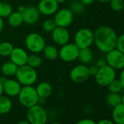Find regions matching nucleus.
Returning a JSON list of instances; mask_svg holds the SVG:
<instances>
[{
  "mask_svg": "<svg viewBox=\"0 0 124 124\" xmlns=\"http://www.w3.org/2000/svg\"><path fill=\"white\" fill-rule=\"evenodd\" d=\"M94 41L96 47L99 51L107 53L116 47L117 34L115 31L109 26H101L94 31Z\"/></svg>",
  "mask_w": 124,
  "mask_h": 124,
  "instance_id": "f257e3e1",
  "label": "nucleus"
},
{
  "mask_svg": "<svg viewBox=\"0 0 124 124\" xmlns=\"http://www.w3.org/2000/svg\"><path fill=\"white\" fill-rule=\"evenodd\" d=\"M16 78L22 86L33 85L38 79V74L36 69L26 64L18 67Z\"/></svg>",
  "mask_w": 124,
  "mask_h": 124,
  "instance_id": "f03ea898",
  "label": "nucleus"
},
{
  "mask_svg": "<svg viewBox=\"0 0 124 124\" xmlns=\"http://www.w3.org/2000/svg\"><path fill=\"white\" fill-rule=\"evenodd\" d=\"M18 97L21 104L27 109L38 104L39 101V96L33 85L22 86Z\"/></svg>",
  "mask_w": 124,
  "mask_h": 124,
  "instance_id": "7ed1b4c3",
  "label": "nucleus"
},
{
  "mask_svg": "<svg viewBox=\"0 0 124 124\" xmlns=\"http://www.w3.org/2000/svg\"><path fill=\"white\" fill-rule=\"evenodd\" d=\"M47 119V112L42 104H37L28 108L26 120L30 124H46Z\"/></svg>",
  "mask_w": 124,
  "mask_h": 124,
  "instance_id": "20e7f679",
  "label": "nucleus"
},
{
  "mask_svg": "<svg viewBox=\"0 0 124 124\" xmlns=\"http://www.w3.org/2000/svg\"><path fill=\"white\" fill-rule=\"evenodd\" d=\"M25 46L26 49L31 53H42L43 48L46 45L44 37L36 32H31L26 35L25 38Z\"/></svg>",
  "mask_w": 124,
  "mask_h": 124,
  "instance_id": "39448f33",
  "label": "nucleus"
},
{
  "mask_svg": "<svg viewBox=\"0 0 124 124\" xmlns=\"http://www.w3.org/2000/svg\"><path fill=\"white\" fill-rule=\"evenodd\" d=\"M93 31L88 28H81L78 29L74 36V43L80 48L91 47L93 44Z\"/></svg>",
  "mask_w": 124,
  "mask_h": 124,
  "instance_id": "423d86ee",
  "label": "nucleus"
},
{
  "mask_svg": "<svg viewBox=\"0 0 124 124\" xmlns=\"http://www.w3.org/2000/svg\"><path fill=\"white\" fill-rule=\"evenodd\" d=\"M80 48L74 42H68L61 46L58 50V57L60 59L66 62L71 63L78 59Z\"/></svg>",
  "mask_w": 124,
  "mask_h": 124,
  "instance_id": "0eeeda50",
  "label": "nucleus"
},
{
  "mask_svg": "<svg viewBox=\"0 0 124 124\" xmlns=\"http://www.w3.org/2000/svg\"><path fill=\"white\" fill-rule=\"evenodd\" d=\"M94 78L96 83L99 85L106 87L116 78V71L109 65L106 64L99 68V70Z\"/></svg>",
  "mask_w": 124,
  "mask_h": 124,
  "instance_id": "6e6552de",
  "label": "nucleus"
},
{
  "mask_svg": "<svg viewBox=\"0 0 124 124\" xmlns=\"http://www.w3.org/2000/svg\"><path fill=\"white\" fill-rule=\"evenodd\" d=\"M105 60L107 64L115 71L121 70L124 68V53L116 47L106 53Z\"/></svg>",
  "mask_w": 124,
  "mask_h": 124,
  "instance_id": "1a4fd4ad",
  "label": "nucleus"
},
{
  "mask_svg": "<svg viewBox=\"0 0 124 124\" xmlns=\"http://www.w3.org/2000/svg\"><path fill=\"white\" fill-rule=\"evenodd\" d=\"M91 77L88 66L85 64H78L75 66L70 72V78L71 80L75 83H83L87 81Z\"/></svg>",
  "mask_w": 124,
  "mask_h": 124,
  "instance_id": "9d476101",
  "label": "nucleus"
},
{
  "mask_svg": "<svg viewBox=\"0 0 124 124\" xmlns=\"http://www.w3.org/2000/svg\"><path fill=\"white\" fill-rule=\"evenodd\" d=\"M75 14L72 10L68 8L58 9L57 12L54 14V21L57 26L67 28L70 26L74 20Z\"/></svg>",
  "mask_w": 124,
  "mask_h": 124,
  "instance_id": "9b49d317",
  "label": "nucleus"
},
{
  "mask_svg": "<svg viewBox=\"0 0 124 124\" xmlns=\"http://www.w3.org/2000/svg\"><path fill=\"white\" fill-rule=\"evenodd\" d=\"M51 38L55 45L62 46L70 42V33L67 28L56 26L51 32Z\"/></svg>",
  "mask_w": 124,
  "mask_h": 124,
  "instance_id": "f8f14e48",
  "label": "nucleus"
},
{
  "mask_svg": "<svg viewBox=\"0 0 124 124\" xmlns=\"http://www.w3.org/2000/svg\"><path fill=\"white\" fill-rule=\"evenodd\" d=\"M58 5L55 0H40L37 5V9L41 15L51 16L57 12Z\"/></svg>",
  "mask_w": 124,
  "mask_h": 124,
  "instance_id": "ddd939ff",
  "label": "nucleus"
},
{
  "mask_svg": "<svg viewBox=\"0 0 124 124\" xmlns=\"http://www.w3.org/2000/svg\"><path fill=\"white\" fill-rule=\"evenodd\" d=\"M9 57L10 61L19 67L27 64L29 54L24 48L21 47H14Z\"/></svg>",
  "mask_w": 124,
  "mask_h": 124,
  "instance_id": "4468645a",
  "label": "nucleus"
},
{
  "mask_svg": "<svg viewBox=\"0 0 124 124\" xmlns=\"http://www.w3.org/2000/svg\"><path fill=\"white\" fill-rule=\"evenodd\" d=\"M40 15L41 14L39 13L37 7L33 5L27 6L22 13L23 23L28 25H34L39 20Z\"/></svg>",
  "mask_w": 124,
  "mask_h": 124,
  "instance_id": "2eb2a0df",
  "label": "nucleus"
},
{
  "mask_svg": "<svg viewBox=\"0 0 124 124\" xmlns=\"http://www.w3.org/2000/svg\"><path fill=\"white\" fill-rule=\"evenodd\" d=\"M22 85L16 79H7V80L3 83V90L6 96L9 97L18 96Z\"/></svg>",
  "mask_w": 124,
  "mask_h": 124,
  "instance_id": "dca6fc26",
  "label": "nucleus"
},
{
  "mask_svg": "<svg viewBox=\"0 0 124 124\" xmlns=\"http://www.w3.org/2000/svg\"><path fill=\"white\" fill-rule=\"evenodd\" d=\"M112 120L115 124H124V104H119L112 107Z\"/></svg>",
  "mask_w": 124,
  "mask_h": 124,
  "instance_id": "f3484780",
  "label": "nucleus"
},
{
  "mask_svg": "<svg viewBox=\"0 0 124 124\" xmlns=\"http://www.w3.org/2000/svg\"><path fill=\"white\" fill-rule=\"evenodd\" d=\"M78 59L83 64H88L93 59V52L91 47L81 48L79 50Z\"/></svg>",
  "mask_w": 124,
  "mask_h": 124,
  "instance_id": "a211bd4d",
  "label": "nucleus"
},
{
  "mask_svg": "<svg viewBox=\"0 0 124 124\" xmlns=\"http://www.w3.org/2000/svg\"><path fill=\"white\" fill-rule=\"evenodd\" d=\"M37 93L40 98L47 99L49 97L53 92V87L50 83L47 82H41L35 88Z\"/></svg>",
  "mask_w": 124,
  "mask_h": 124,
  "instance_id": "6ab92c4d",
  "label": "nucleus"
},
{
  "mask_svg": "<svg viewBox=\"0 0 124 124\" xmlns=\"http://www.w3.org/2000/svg\"><path fill=\"white\" fill-rule=\"evenodd\" d=\"M18 69V67L17 65H16L11 61H9L2 64L1 67V72L2 75L7 78L13 77V76H16Z\"/></svg>",
  "mask_w": 124,
  "mask_h": 124,
  "instance_id": "aec40b11",
  "label": "nucleus"
},
{
  "mask_svg": "<svg viewBox=\"0 0 124 124\" xmlns=\"http://www.w3.org/2000/svg\"><path fill=\"white\" fill-rule=\"evenodd\" d=\"M42 53L44 58L47 61H55L58 58V49L53 45H46Z\"/></svg>",
  "mask_w": 124,
  "mask_h": 124,
  "instance_id": "412c9836",
  "label": "nucleus"
},
{
  "mask_svg": "<svg viewBox=\"0 0 124 124\" xmlns=\"http://www.w3.org/2000/svg\"><path fill=\"white\" fill-rule=\"evenodd\" d=\"M8 23L10 26L13 28H17L23 23V18L22 13L18 11H13L8 17Z\"/></svg>",
  "mask_w": 124,
  "mask_h": 124,
  "instance_id": "4be33fe9",
  "label": "nucleus"
},
{
  "mask_svg": "<svg viewBox=\"0 0 124 124\" xmlns=\"http://www.w3.org/2000/svg\"><path fill=\"white\" fill-rule=\"evenodd\" d=\"M13 108V102L9 96H0V115H5Z\"/></svg>",
  "mask_w": 124,
  "mask_h": 124,
  "instance_id": "5701e85b",
  "label": "nucleus"
},
{
  "mask_svg": "<svg viewBox=\"0 0 124 124\" xmlns=\"http://www.w3.org/2000/svg\"><path fill=\"white\" fill-rule=\"evenodd\" d=\"M26 64L34 69L39 68L42 64V58L37 53H31L29 55Z\"/></svg>",
  "mask_w": 124,
  "mask_h": 124,
  "instance_id": "b1692460",
  "label": "nucleus"
},
{
  "mask_svg": "<svg viewBox=\"0 0 124 124\" xmlns=\"http://www.w3.org/2000/svg\"><path fill=\"white\" fill-rule=\"evenodd\" d=\"M14 48L13 45L8 41L0 42V55L2 57H9Z\"/></svg>",
  "mask_w": 124,
  "mask_h": 124,
  "instance_id": "393cba45",
  "label": "nucleus"
},
{
  "mask_svg": "<svg viewBox=\"0 0 124 124\" xmlns=\"http://www.w3.org/2000/svg\"><path fill=\"white\" fill-rule=\"evenodd\" d=\"M106 102L109 106L114 107L121 103V96L117 93L109 92V93H108L106 96Z\"/></svg>",
  "mask_w": 124,
  "mask_h": 124,
  "instance_id": "a878e982",
  "label": "nucleus"
},
{
  "mask_svg": "<svg viewBox=\"0 0 124 124\" xmlns=\"http://www.w3.org/2000/svg\"><path fill=\"white\" fill-rule=\"evenodd\" d=\"M13 12V7L10 4L0 1V17L7 18Z\"/></svg>",
  "mask_w": 124,
  "mask_h": 124,
  "instance_id": "bb28decb",
  "label": "nucleus"
},
{
  "mask_svg": "<svg viewBox=\"0 0 124 124\" xmlns=\"http://www.w3.org/2000/svg\"><path fill=\"white\" fill-rule=\"evenodd\" d=\"M69 8L72 10L74 14H81L84 12L85 6L80 1V0H74L70 2Z\"/></svg>",
  "mask_w": 124,
  "mask_h": 124,
  "instance_id": "cd10ccee",
  "label": "nucleus"
},
{
  "mask_svg": "<svg viewBox=\"0 0 124 124\" xmlns=\"http://www.w3.org/2000/svg\"><path fill=\"white\" fill-rule=\"evenodd\" d=\"M56 26V23L53 18L45 19L42 23V29L47 33H51Z\"/></svg>",
  "mask_w": 124,
  "mask_h": 124,
  "instance_id": "c85d7f7f",
  "label": "nucleus"
},
{
  "mask_svg": "<svg viewBox=\"0 0 124 124\" xmlns=\"http://www.w3.org/2000/svg\"><path fill=\"white\" fill-rule=\"evenodd\" d=\"M108 89L111 93H119L123 90V86L119 79H114L108 85Z\"/></svg>",
  "mask_w": 124,
  "mask_h": 124,
  "instance_id": "c756f323",
  "label": "nucleus"
},
{
  "mask_svg": "<svg viewBox=\"0 0 124 124\" xmlns=\"http://www.w3.org/2000/svg\"><path fill=\"white\" fill-rule=\"evenodd\" d=\"M109 5L114 12H120L124 8V0H111Z\"/></svg>",
  "mask_w": 124,
  "mask_h": 124,
  "instance_id": "7c9ffc66",
  "label": "nucleus"
},
{
  "mask_svg": "<svg viewBox=\"0 0 124 124\" xmlns=\"http://www.w3.org/2000/svg\"><path fill=\"white\" fill-rule=\"evenodd\" d=\"M116 48L119 50L120 52L124 53V34L117 37Z\"/></svg>",
  "mask_w": 124,
  "mask_h": 124,
  "instance_id": "2f4dec72",
  "label": "nucleus"
},
{
  "mask_svg": "<svg viewBox=\"0 0 124 124\" xmlns=\"http://www.w3.org/2000/svg\"><path fill=\"white\" fill-rule=\"evenodd\" d=\"M75 124H96V123L91 118H83L78 120Z\"/></svg>",
  "mask_w": 124,
  "mask_h": 124,
  "instance_id": "473e14b6",
  "label": "nucleus"
},
{
  "mask_svg": "<svg viewBox=\"0 0 124 124\" xmlns=\"http://www.w3.org/2000/svg\"><path fill=\"white\" fill-rule=\"evenodd\" d=\"M88 70H89V73H90V75L91 76H95L96 74L97 73L98 70H99V67L94 64V65H91L90 67H88Z\"/></svg>",
  "mask_w": 124,
  "mask_h": 124,
  "instance_id": "72a5a7b5",
  "label": "nucleus"
},
{
  "mask_svg": "<svg viewBox=\"0 0 124 124\" xmlns=\"http://www.w3.org/2000/svg\"><path fill=\"white\" fill-rule=\"evenodd\" d=\"M107 64V62H106V60H105V58H99L97 61H96V65L99 68V67H103V66H104V65H106Z\"/></svg>",
  "mask_w": 124,
  "mask_h": 124,
  "instance_id": "f704fd0d",
  "label": "nucleus"
},
{
  "mask_svg": "<svg viewBox=\"0 0 124 124\" xmlns=\"http://www.w3.org/2000/svg\"><path fill=\"white\" fill-rule=\"evenodd\" d=\"M96 124H115L112 120H109V119H102L100 120Z\"/></svg>",
  "mask_w": 124,
  "mask_h": 124,
  "instance_id": "c9c22d12",
  "label": "nucleus"
},
{
  "mask_svg": "<svg viewBox=\"0 0 124 124\" xmlns=\"http://www.w3.org/2000/svg\"><path fill=\"white\" fill-rule=\"evenodd\" d=\"M119 80H120V81L121 83V85L123 86V90H124V68L120 70Z\"/></svg>",
  "mask_w": 124,
  "mask_h": 124,
  "instance_id": "e433bc0d",
  "label": "nucleus"
},
{
  "mask_svg": "<svg viewBox=\"0 0 124 124\" xmlns=\"http://www.w3.org/2000/svg\"><path fill=\"white\" fill-rule=\"evenodd\" d=\"M80 1L85 5V6H88V5H92L96 0H80Z\"/></svg>",
  "mask_w": 124,
  "mask_h": 124,
  "instance_id": "4c0bfd02",
  "label": "nucleus"
},
{
  "mask_svg": "<svg viewBox=\"0 0 124 124\" xmlns=\"http://www.w3.org/2000/svg\"><path fill=\"white\" fill-rule=\"evenodd\" d=\"M5 27V21H4V18H2V17H0V33H1Z\"/></svg>",
  "mask_w": 124,
  "mask_h": 124,
  "instance_id": "58836bf2",
  "label": "nucleus"
},
{
  "mask_svg": "<svg viewBox=\"0 0 124 124\" xmlns=\"http://www.w3.org/2000/svg\"><path fill=\"white\" fill-rule=\"evenodd\" d=\"M25 8H26V6H23V5H20V6L18 8V10H17V11H18V12H19V13H23V12L24 11Z\"/></svg>",
  "mask_w": 124,
  "mask_h": 124,
  "instance_id": "ea45409f",
  "label": "nucleus"
},
{
  "mask_svg": "<svg viewBox=\"0 0 124 124\" xmlns=\"http://www.w3.org/2000/svg\"><path fill=\"white\" fill-rule=\"evenodd\" d=\"M16 124H30V123L27 120H21L18 121Z\"/></svg>",
  "mask_w": 124,
  "mask_h": 124,
  "instance_id": "a19ab883",
  "label": "nucleus"
},
{
  "mask_svg": "<svg viewBox=\"0 0 124 124\" xmlns=\"http://www.w3.org/2000/svg\"><path fill=\"white\" fill-rule=\"evenodd\" d=\"M4 93V90H3V84L0 82V96L3 95Z\"/></svg>",
  "mask_w": 124,
  "mask_h": 124,
  "instance_id": "79ce46f5",
  "label": "nucleus"
},
{
  "mask_svg": "<svg viewBox=\"0 0 124 124\" xmlns=\"http://www.w3.org/2000/svg\"><path fill=\"white\" fill-rule=\"evenodd\" d=\"M55 1L57 2V3L58 5H60V4H64V3H65L67 1V0H55Z\"/></svg>",
  "mask_w": 124,
  "mask_h": 124,
  "instance_id": "37998d69",
  "label": "nucleus"
},
{
  "mask_svg": "<svg viewBox=\"0 0 124 124\" xmlns=\"http://www.w3.org/2000/svg\"><path fill=\"white\" fill-rule=\"evenodd\" d=\"M99 2H101V3H108L111 0H96Z\"/></svg>",
  "mask_w": 124,
  "mask_h": 124,
  "instance_id": "c03bdc74",
  "label": "nucleus"
},
{
  "mask_svg": "<svg viewBox=\"0 0 124 124\" xmlns=\"http://www.w3.org/2000/svg\"><path fill=\"white\" fill-rule=\"evenodd\" d=\"M121 103L124 104V93L121 95Z\"/></svg>",
  "mask_w": 124,
  "mask_h": 124,
  "instance_id": "a18cd8bd",
  "label": "nucleus"
},
{
  "mask_svg": "<svg viewBox=\"0 0 124 124\" xmlns=\"http://www.w3.org/2000/svg\"><path fill=\"white\" fill-rule=\"evenodd\" d=\"M50 124H61V123H59L58 122H53V123H51Z\"/></svg>",
  "mask_w": 124,
  "mask_h": 124,
  "instance_id": "49530a36",
  "label": "nucleus"
},
{
  "mask_svg": "<svg viewBox=\"0 0 124 124\" xmlns=\"http://www.w3.org/2000/svg\"><path fill=\"white\" fill-rule=\"evenodd\" d=\"M0 1H1V0H0Z\"/></svg>",
  "mask_w": 124,
  "mask_h": 124,
  "instance_id": "de8ad7c7",
  "label": "nucleus"
}]
</instances>
